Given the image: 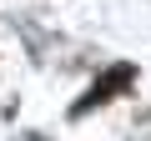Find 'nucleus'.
Listing matches in <instances>:
<instances>
[{
	"label": "nucleus",
	"mask_w": 151,
	"mask_h": 141,
	"mask_svg": "<svg viewBox=\"0 0 151 141\" xmlns=\"http://www.w3.org/2000/svg\"><path fill=\"white\" fill-rule=\"evenodd\" d=\"M131 76H136V70H131V65H111V70H106V76H101V81H96V86H91V91H86L81 101H76V106H70V116H86L91 106H106L111 96H121V91L131 86Z\"/></svg>",
	"instance_id": "obj_1"
}]
</instances>
